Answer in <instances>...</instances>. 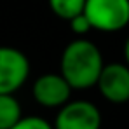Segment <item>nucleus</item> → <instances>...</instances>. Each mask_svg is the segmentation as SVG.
Instances as JSON below:
<instances>
[{"instance_id":"9d476101","label":"nucleus","mask_w":129,"mask_h":129,"mask_svg":"<svg viewBox=\"0 0 129 129\" xmlns=\"http://www.w3.org/2000/svg\"><path fill=\"white\" fill-rule=\"evenodd\" d=\"M66 23L70 24L72 31H73L77 37H84V35H87V33L92 30L89 19L84 16V12H82V14H79V16H75V18H72L70 21H66Z\"/></svg>"},{"instance_id":"423d86ee","label":"nucleus","mask_w":129,"mask_h":129,"mask_svg":"<svg viewBox=\"0 0 129 129\" xmlns=\"http://www.w3.org/2000/svg\"><path fill=\"white\" fill-rule=\"evenodd\" d=\"M72 87L61 73H44L31 86L33 100L44 108H59L72 98Z\"/></svg>"},{"instance_id":"6e6552de","label":"nucleus","mask_w":129,"mask_h":129,"mask_svg":"<svg viewBox=\"0 0 129 129\" xmlns=\"http://www.w3.org/2000/svg\"><path fill=\"white\" fill-rule=\"evenodd\" d=\"M84 4L86 0H49V7L52 14L64 21H70L72 18L82 14Z\"/></svg>"},{"instance_id":"0eeeda50","label":"nucleus","mask_w":129,"mask_h":129,"mask_svg":"<svg viewBox=\"0 0 129 129\" xmlns=\"http://www.w3.org/2000/svg\"><path fill=\"white\" fill-rule=\"evenodd\" d=\"M23 117V110L14 94H0V129H11Z\"/></svg>"},{"instance_id":"9b49d317","label":"nucleus","mask_w":129,"mask_h":129,"mask_svg":"<svg viewBox=\"0 0 129 129\" xmlns=\"http://www.w3.org/2000/svg\"><path fill=\"white\" fill-rule=\"evenodd\" d=\"M124 59H126V64L129 66V37L124 42Z\"/></svg>"},{"instance_id":"39448f33","label":"nucleus","mask_w":129,"mask_h":129,"mask_svg":"<svg viewBox=\"0 0 129 129\" xmlns=\"http://www.w3.org/2000/svg\"><path fill=\"white\" fill-rule=\"evenodd\" d=\"M96 87L101 96L113 103L122 105L129 101V66L126 63L103 64V70L98 77Z\"/></svg>"},{"instance_id":"f03ea898","label":"nucleus","mask_w":129,"mask_h":129,"mask_svg":"<svg viewBox=\"0 0 129 129\" xmlns=\"http://www.w3.org/2000/svg\"><path fill=\"white\" fill-rule=\"evenodd\" d=\"M84 16L92 30L103 33L120 31L129 24V0H86Z\"/></svg>"},{"instance_id":"7ed1b4c3","label":"nucleus","mask_w":129,"mask_h":129,"mask_svg":"<svg viewBox=\"0 0 129 129\" xmlns=\"http://www.w3.org/2000/svg\"><path fill=\"white\" fill-rule=\"evenodd\" d=\"M30 77V59L12 47L0 45V94H16Z\"/></svg>"},{"instance_id":"f257e3e1","label":"nucleus","mask_w":129,"mask_h":129,"mask_svg":"<svg viewBox=\"0 0 129 129\" xmlns=\"http://www.w3.org/2000/svg\"><path fill=\"white\" fill-rule=\"evenodd\" d=\"M103 54L94 42L79 37L63 49L59 73L73 91H84L96 86L103 70Z\"/></svg>"},{"instance_id":"f8f14e48","label":"nucleus","mask_w":129,"mask_h":129,"mask_svg":"<svg viewBox=\"0 0 129 129\" xmlns=\"http://www.w3.org/2000/svg\"><path fill=\"white\" fill-rule=\"evenodd\" d=\"M127 103H129V101H127Z\"/></svg>"},{"instance_id":"1a4fd4ad","label":"nucleus","mask_w":129,"mask_h":129,"mask_svg":"<svg viewBox=\"0 0 129 129\" xmlns=\"http://www.w3.org/2000/svg\"><path fill=\"white\" fill-rule=\"evenodd\" d=\"M11 129H52V124L39 115H30V117H21Z\"/></svg>"},{"instance_id":"20e7f679","label":"nucleus","mask_w":129,"mask_h":129,"mask_svg":"<svg viewBox=\"0 0 129 129\" xmlns=\"http://www.w3.org/2000/svg\"><path fill=\"white\" fill-rule=\"evenodd\" d=\"M52 129H101V112L87 100H70L59 107Z\"/></svg>"}]
</instances>
